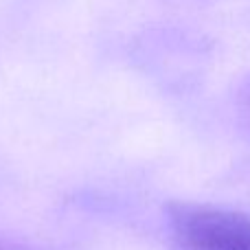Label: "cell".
<instances>
[{
    "label": "cell",
    "mask_w": 250,
    "mask_h": 250,
    "mask_svg": "<svg viewBox=\"0 0 250 250\" xmlns=\"http://www.w3.org/2000/svg\"><path fill=\"white\" fill-rule=\"evenodd\" d=\"M167 222L176 250H250V213L198 202H173Z\"/></svg>",
    "instance_id": "1"
}]
</instances>
